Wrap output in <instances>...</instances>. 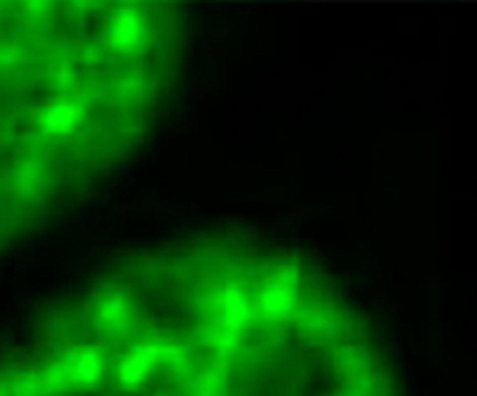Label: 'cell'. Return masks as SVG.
I'll return each instance as SVG.
<instances>
[{
    "label": "cell",
    "instance_id": "6da1fadb",
    "mask_svg": "<svg viewBox=\"0 0 477 396\" xmlns=\"http://www.w3.org/2000/svg\"><path fill=\"white\" fill-rule=\"evenodd\" d=\"M0 396H349L324 389H273L240 391V380H226L217 373H184L180 369L131 371L119 369L105 375L96 369L91 375H19L0 380Z\"/></svg>",
    "mask_w": 477,
    "mask_h": 396
}]
</instances>
